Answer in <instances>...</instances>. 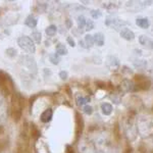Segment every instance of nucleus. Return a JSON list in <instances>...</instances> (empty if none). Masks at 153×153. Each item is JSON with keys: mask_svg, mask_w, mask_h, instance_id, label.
<instances>
[{"mask_svg": "<svg viewBox=\"0 0 153 153\" xmlns=\"http://www.w3.org/2000/svg\"><path fill=\"white\" fill-rule=\"evenodd\" d=\"M49 59H50V61L53 63V65H58L59 61H60V58H59V56L57 54H50Z\"/></svg>", "mask_w": 153, "mask_h": 153, "instance_id": "a878e982", "label": "nucleus"}, {"mask_svg": "<svg viewBox=\"0 0 153 153\" xmlns=\"http://www.w3.org/2000/svg\"><path fill=\"white\" fill-rule=\"evenodd\" d=\"M66 28H68V29H71V21L70 19H66Z\"/></svg>", "mask_w": 153, "mask_h": 153, "instance_id": "c9c22d12", "label": "nucleus"}, {"mask_svg": "<svg viewBox=\"0 0 153 153\" xmlns=\"http://www.w3.org/2000/svg\"><path fill=\"white\" fill-rule=\"evenodd\" d=\"M85 42H86V44H87V48H89V47H91V46H93V44H94V38H93L92 35L87 34V35L85 36Z\"/></svg>", "mask_w": 153, "mask_h": 153, "instance_id": "393cba45", "label": "nucleus"}, {"mask_svg": "<svg viewBox=\"0 0 153 153\" xmlns=\"http://www.w3.org/2000/svg\"><path fill=\"white\" fill-rule=\"evenodd\" d=\"M91 16H92L93 19H97L101 18L102 12H101L100 10H98V9H92V10H91Z\"/></svg>", "mask_w": 153, "mask_h": 153, "instance_id": "bb28decb", "label": "nucleus"}, {"mask_svg": "<svg viewBox=\"0 0 153 153\" xmlns=\"http://www.w3.org/2000/svg\"><path fill=\"white\" fill-rule=\"evenodd\" d=\"M6 54L9 56V57H14V56L18 54V51H16L14 48H8L6 50Z\"/></svg>", "mask_w": 153, "mask_h": 153, "instance_id": "c85d7f7f", "label": "nucleus"}, {"mask_svg": "<svg viewBox=\"0 0 153 153\" xmlns=\"http://www.w3.org/2000/svg\"><path fill=\"white\" fill-rule=\"evenodd\" d=\"M32 40L35 41L37 44H40L41 41H42V35L40 32H34V33H32Z\"/></svg>", "mask_w": 153, "mask_h": 153, "instance_id": "b1692460", "label": "nucleus"}, {"mask_svg": "<svg viewBox=\"0 0 153 153\" xmlns=\"http://www.w3.org/2000/svg\"><path fill=\"white\" fill-rule=\"evenodd\" d=\"M22 63L28 68V71L32 74L37 73V63L35 59L31 55H24L22 56Z\"/></svg>", "mask_w": 153, "mask_h": 153, "instance_id": "20e7f679", "label": "nucleus"}, {"mask_svg": "<svg viewBox=\"0 0 153 153\" xmlns=\"http://www.w3.org/2000/svg\"><path fill=\"white\" fill-rule=\"evenodd\" d=\"M3 106H4V97H3V95L0 93V108L3 107Z\"/></svg>", "mask_w": 153, "mask_h": 153, "instance_id": "f704fd0d", "label": "nucleus"}, {"mask_svg": "<svg viewBox=\"0 0 153 153\" xmlns=\"http://www.w3.org/2000/svg\"><path fill=\"white\" fill-rule=\"evenodd\" d=\"M136 129L142 138L149 137L153 134V117L148 114H141L137 118Z\"/></svg>", "mask_w": 153, "mask_h": 153, "instance_id": "f03ea898", "label": "nucleus"}, {"mask_svg": "<svg viewBox=\"0 0 153 153\" xmlns=\"http://www.w3.org/2000/svg\"><path fill=\"white\" fill-rule=\"evenodd\" d=\"M76 22H78V28H79V30H80V31L83 33V29L85 28L87 19H86V18L84 16H78V21H76Z\"/></svg>", "mask_w": 153, "mask_h": 153, "instance_id": "4be33fe9", "label": "nucleus"}, {"mask_svg": "<svg viewBox=\"0 0 153 153\" xmlns=\"http://www.w3.org/2000/svg\"><path fill=\"white\" fill-rule=\"evenodd\" d=\"M101 110H102V113L104 115H110L112 113V110H113L112 105L110 104V103H107V102L102 103V104H101Z\"/></svg>", "mask_w": 153, "mask_h": 153, "instance_id": "a211bd4d", "label": "nucleus"}, {"mask_svg": "<svg viewBox=\"0 0 153 153\" xmlns=\"http://www.w3.org/2000/svg\"><path fill=\"white\" fill-rule=\"evenodd\" d=\"M136 25L142 29H148L150 27V22L146 18H139L136 19Z\"/></svg>", "mask_w": 153, "mask_h": 153, "instance_id": "4468645a", "label": "nucleus"}, {"mask_svg": "<svg viewBox=\"0 0 153 153\" xmlns=\"http://www.w3.org/2000/svg\"><path fill=\"white\" fill-rule=\"evenodd\" d=\"M118 6V4H115V2H105L104 4H103V7L104 8H107V9H113V8H117Z\"/></svg>", "mask_w": 153, "mask_h": 153, "instance_id": "cd10ccee", "label": "nucleus"}, {"mask_svg": "<svg viewBox=\"0 0 153 153\" xmlns=\"http://www.w3.org/2000/svg\"><path fill=\"white\" fill-rule=\"evenodd\" d=\"M25 25L28 26L29 28L34 29L37 26V19L33 16H29L28 18L26 19V21H25Z\"/></svg>", "mask_w": 153, "mask_h": 153, "instance_id": "aec40b11", "label": "nucleus"}, {"mask_svg": "<svg viewBox=\"0 0 153 153\" xmlns=\"http://www.w3.org/2000/svg\"><path fill=\"white\" fill-rule=\"evenodd\" d=\"M76 135H80L83 132L84 129V122H83V117L79 114L78 112L76 113Z\"/></svg>", "mask_w": 153, "mask_h": 153, "instance_id": "f3484780", "label": "nucleus"}, {"mask_svg": "<svg viewBox=\"0 0 153 153\" xmlns=\"http://www.w3.org/2000/svg\"><path fill=\"white\" fill-rule=\"evenodd\" d=\"M120 89L123 93H130V92H134L136 90V86L133 81L126 79V80H123V82L120 83Z\"/></svg>", "mask_w": 153, "mask_h": 153, "instance_id": "1a4fd4ad", "label": "nucleus"}, {"mask_svg": "<svg viewBox=\"0 0 153 153\" xmlns=\"http://www.w3.org/2000/svg\"><path fill=\"white\" fill-rule=\"evenodd\" d=\"M86 31H91V30L94 29V23H93V21H90V19H87V22H86Z\"/></svg>", "mask_w": 153, "mask_h": 153, "instance_id": "c756f323", "label": "nucleus"}, {"mask_svg": "<svg viewBox=\"0 0 153 153\" xmlns=\"http://www.w3.org/2000/svg\"><path fill=\"white\" fill-rule=\"evenodd\" d=\"M120 35L123 39H125V40H127V41H133L135 39L134 32L131 31V30L128 28H124V29L120 30Z\"/></svg>", "mask_w": 153, "mask_h": 153, "instance_id": "f8f14e48", "label": "nucleus"}, {"mask_svg": "<svg viewBox=\"0 0 153 153\" xmlns=\"http://www.w3.org/2000/svg\"><path fill=\"white\" fill-rule=\"evenodd\" d=\"M66 41H68V45L71 46V47H75V46H76L75 40H74V39L71 38V37H68V38H66Z\"/></svg>", "mask_w": 153, "mask_h": 153, "instance_id": "473e14b6", "label": "nucleus"}, {"mask_svg": "<svg viewBox=\"0 0 153 153\" xmlns=\"http://www.w3.org/2000/svg\"><path fill=\"white\" fill-rule=\"evenodd\" d=\"M68 71H61L60 73H59V78H61V80H63V81L68 80Z\"/></svg>", "mask_w": 153, "mask_h": 153, "instance_id": "2f4dec72", "label": "nucleus"}, {"mask_svg": "<svg viewBox=\"0 0 153 153\" xmlns=\"http://www.w3.org/2000/svg\"><path fill=\"white\" fill-rule=\"evenodd\" d=\"M56 32H57V28H56L54 25H51V26H49L48 28L46 29V35L49 37H53L56 34Z\"/></svg>", "mask_w": 153, "mask_h": 153, "instance_id": "5701e85b", "label": "nucleus"}, {"mask_svg": "<svg viewBox=\"0 0 153 153\" xmlns=\"http://www.w3.org/2000/svg\"><path fill=\"white\" fill-rule=\"evenodd\" d=\"M106 65H107V66L110 70L115 71L120 68V60H118V58L115 57V56L109 55L106 58Z\"/></svg>", "mask_w": 153, "mask_h": 153, "instance_id": "9b49d317", "label": "nucleus"}, {"mask_svg": "<svg viewBox=\"0 0 153 153\" xmlns=\"http://www.w3.org/2000/svg\"><path fill=\"white\" fill-rule=\"evenodd\" d=\"M18 44L23 50L30 54L36 52V45L34 44L33 40L28 36H22L18 39Z\"/></svg>", "mask_w": 153, "mask_h": 153, "instance_id": "7ed1b4c3", "label": "nucleus"}, {"mask_svg": "<svg viewBox=\"0 0 153 153\" xmlns=\"http://www.w3.org/2000/svg\"><path fill=\"white\" fill-rule=\"evenodd\" d=\"M79 151L80 153H96L93 144L90 140L83 139L79 144Z\"/></svg>", "mask_w": 153, "mask_h": 153, "instance_id": "423d86ee", "label": "nucleus"}, {"mask_svg": "<svg viewBox=\"0 0 153 153\" xmlns=\"http://www.w3.org/2000/svg\"><path fill=\"white\" fill-rule=\"evenodd\" d=\"M133 65L138 70H145L147 68V61L144 60V59H134Z\"/></svg>", "mask_w": 153, "mask_h": 153, "instance_id": "dca6fc26", "label": "nucleus"}, {"mask_svg": "<svg viewBox=\"0 0 153 153\" xmlns=\"http://www.w3.org/2000/svg\"><path fill=\"white\" fill-rule=\"evenodd\" d=\"M139 43L146 49H149V50L153 49V40L146 35L139 36Z\"/></svg>", "mask_w": 153, "mask_h": 153, "instance_id": "9d476101", "label": "nucleus"}, {"mask_svg": "<svg viewBox=\"0 0 153 153\" xmlns=\"http://www.w3.org/2000/svg\"><path fill=\"white\" fill-rule=\"evenodd\" d=\"M105 25L108 27H111V28H120V27L125 26V25H128L127 22H125L124 19H120L118 18H115V16H107L105 19Z\"/></svg>", "mask_w": 153, "mask_h": 153, "instance_id": "0eeeda50", "label": "nucleus"}, {"mask_svg": "<svg viewBox=\"0 0 153 153\" xmlns=\"http://www.w3.org/2000/svg\"><path fill=\"white\" fill-rule=\"evenodd\" d=\"M94 43L96 44L97 46H103L104 45V41H105V37L103 35V33H96L94 36Z\"/></svg>", "mask_w": 153, "mask_h": 153, "instance_id": "2eb2a0df", "label": "nucleus"}, {"mask_svg": "<svg viewBox=\"0 0 153 153\" xmlns=\"http://www.w3.org/2000/svg\"><path fill=\"white\" fill-rule=\"evenodd\" d=\"M52 117H53V111L51 108H48V109L44 110L43 112H42L41 117H40V120L42 123H45V124H47V123L50 122L51 120H52Z\"/></svg>", "mask_w": 153, "mask_h": 153, "instance_id": "ddd939ff", "label": "nucleus"}, {"mask_svg": "<svg viewBox=\"0 0 153 153\" xmlns=\"http://www.w3.org/2000/svg\"><path fill=\"white\" fill-rule=\"evenodd\" d=\"M90 141L92 142L96 153H112L111 139L106 133L100 132Z\"/></svg>", "mask_w": 153, "mask_h": 153, "instance_id": "f257e3e1", "label": "nucleus"}, {"mask_svg": "<svg viewBox=\"0 0 153 153\" xmlns=\"http://www.w3.org/2000/svg\"><path fill=\"white\" fill-rule=\"evenodd\" d=\"M83 111L85 112L86 114L90 115V114H92V113H93V108L91 107V106H89V105H85V106H84V108H83Z\"/></svg>", "mask_w": 153, "mask_h": 153, "instance_id": "7c9ffc66", "label": "nucleus"}, {"mask_svg": "<svg viewBox=\"0 0 153 153\" xmlns=\"http://www.w3.org/2000/svg\"><path fill=\"white\" fill-rule=\"evenodd\" d=\"M136 81H137V85H135L136 87H138L139 90H148L151 86V82L149 79L145 78L143 76H136Z\"/></svg>", "mask_w": 153, "mask_h": 153, "instance_id": "6e6552de", "label": "nucleus"}, {"mask_svg": "<svg viewBox=\"0 0 153 153\" xmlns=\"http://www.w3.org/2000/svg\"><path fill=\"white\" fill-rule=\"evenodd\" d=\"M91 101V98L90 97H84V96H76V103L78 106H85L87 103H89Z\"/></svg>", "mask_w": 153, "mask_h": 153, "instance_id": "6ab92c4d", "label": "nucleus"}, {"mask_svg": "<svg viewBox=\"0 0 153 153\" xmlns=\"http://www.w3.org/2000/svg\"><path fill=\"white\" fill-rule=\"evenodd\" d=\"M123 73H128V74H130V75H132L133 74V71L132 70H130L128 66H123Z\"/></svg>", "mask_w": 153, "mask_h": 153, "instance_id": "72a5a7b5", "label": "nucleus"}, {"mask_svg": "<svg viewBox=\"0 0 153 153\" xmlns=\"http://www.w3.org/2000/svg\"><path fill=\"white\" fill-rule=\"evenodd\" d=\"M125 130L126 135L130 140H134L137 137V129H136V126L132 120H127V123L125 124Z\"/></svg>", "mask_w": 153, "mask_h": 153, "instance_id": "39448f33", "label": "nucleus"}, {"mask_svg": "<svg viewBox=\"0 0 153 153\" xmlns=\"http://www.w3.org/2000/svg\"><path fill=\"white\" fill-rule=\"evenodd\" d=\"M56 54L57 55H65V54H68V49H66V47L63 44L59 43L56 45Z\"/></svg>", "mask_w": 153, "mask_h": 153, "instance_id": "412c9836", "label": "nucleus"}]
</instances>
